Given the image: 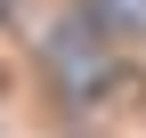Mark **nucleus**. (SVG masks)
<instances>
[{
  "label": "nucleus",
  "instance_id": "nucleus-1",
  "mask_svg": "<svg viewBox=\"0 0 146 138\" xmlns=\"http://www.w3.org/2000/svg\"><path fill=\"white\" fill-rule=\"evenodd\" d=\"M57 81H73V90H98L106 73H114V49H98L89 33H57Z\"/></svg>",
  "mask_w": 146,
  "mask_h": 138
},
{
  "label": "nucleus",
  "instance_id": "nucleus-2",
  "mask_svg": "<svg viewBox=\"0 0 146 138\" xmlns=\"http://www.w3.org/2000/svg\"><path fill=\"white\" fill-rule=\"evenodd\" d=\"M98 8H106V16H114V25H122V33H146V0H98Z\"/></svg>",
  "mask_w": 146,
  "mask_h": 138
}]
</instances>
